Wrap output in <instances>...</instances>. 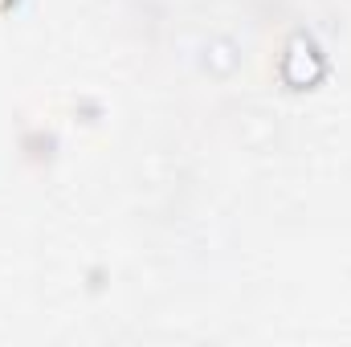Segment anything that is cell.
Returning <instances> with one entry per match:
<instances>
[{"label":"cell","instance_id":"obj_1","mask_svg":"<svg viewBox=\"0 0 351 347\" xmlns=\"http://www.w3.org/2000/svg\"><path fill=\"white\" fill-rule=\"evenodd\" d=\"M327 74V58L319 49V41L311 33H290V41L282 45V58H278V78L290 90H311L323 82Z\"/></svg>","mask_w":351,"mask_h":347},{"label":"cell","instance_id":"obj_2","mask_svg":"<svg viewBox=\"0 0 351 347\" xmlns=\"http://www.w3.org/2000/svg\"><path fill=\"white\" fill-rule=\"evenodd\" d=\"M12 4H16V0H0V12H8V8H12Z\"/></svg>","mask_w":351,"mask_h":347}]
</instances>
